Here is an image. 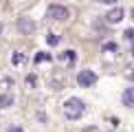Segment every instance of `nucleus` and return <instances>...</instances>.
I'll return each instance as SVG.
<instances>
[{"instance_id": "obj_1", "label": "nucleus", "mask_w": 134, "mask_h": 132, "mask_svg": "<svg viewBox=\"0 0 134 132\" xmlns=\"http://www.w3.org/2000/svg\"><path fill=\"white\" fill-rule=\"evenodd\" d=\"M64 114H66V119H70V121L79 119L83 114V101L77 99V97H70L68 101L64 103Z\"/></svg>"}, {"instance_id": "obj_2", "label": "nucleus", "mask_w": 134, "mask_h": 132, "mask_svg": "<svg viewBox=\"0 0 134 132\" xmlns=\"http://www.w3.org/2000/svg\"><path fill=\"white\" fill-rule=\"evenodd\" d=\"M46 18L48 20H59V22H64V20H68V9L64 7V4H51L46 11Z\"/></svg>"}, {"instance_id": "obj_3", "label": "nucleus", "mask_w": 134, "mask_h": 132, "mask_svg": "<svg viewBox=\"0 0 134 132\" xmlns=\"http://www.w3.org/2000/svg\"><path fill=\"white\" fill-rule=\"evenodd\" d=\"M18 31L22 33V35H33V33H35V22H33L31 18H26V15H22V18L18 20Z\"/></svg>"}, {"instance_id": "obj_4", "label": "nucleus", "mask_w": 134, "mask_h": 132, "mask_svg": "<svg viewBox=\"0 0 134 132\" xmlns=\"http://www.w3.org/2000/svg\"><path fill=\"white\" fill-rule=\"evenodd\" d=\"M94 81H97V75H94L92 70H79V75H77V84L79 86L88 88V86H92Z\"/></svg>"}, {"instance_id": "obj_5", "label": "nucleus", "mask_w": 134, "mask_h": 132, "mask_svg": "<svg viewBox=\"0 0 134 132\" xmlns=\"http://www.w3.org/2000/svg\"><path fill=\"white\" fill-rule=\"evenodd\" d=\"M123 15H125V11H123V9H121V7H114L108 15H105V20H108L110 24H119V22L123 20Z\"/></svg>"}, {"instance_id": "obj_6", "label": "nucleus", "mask_w": 134, "mask_h": 132, "mask_svg": "<svg viewBox=\"0 0 134 132\" xmlns=\"http://www.w3.org/2000/svg\"><path fill=\"white\" fill-rule=\"evenodd\" d=\"M121 101H123V106L134 108V86H130V88H125V90H123V95H121Z\"/></svg>"}, {"instance_id": "obj_7", "label": "nucleus", "mask_w": 134, "mask_h": 132, "mask_svg": "<svg viewBox=\"0 0 134 132\" xmlns=\"http://www.w3.org/2000/svg\"><path fill=\"white\" fill-rule=\"evenodd\" d=\"M57 59H62V62H66V64H75L77 62V53L75 51H70V48H68V51H64V53H59L57 55Z\"/></svg>"}, {"instance_id": "obj_8", "label": "nucleus", "mask_w": 134, "mask_h": 132, "mask_svg": "<svg viewBox=\"0 0 134 132\" xmlns=\"http://www.w3.org/2000/svg\"><path fill=\"white\" fill-rule=\"evenodd\" d=\"M13 106V95H11V92H2V95H0V108H11Z\"/></svg>"}, {"instance_id": "obj_9", "label": "nucleus", "mask_w": 134, "mask_h": 132, "mask_svg": "<svg viewBox=\"0 0 134 132\" xmlns=\"http://www.w3.org/2000/svg\"><path fill=\"white\" fill-rule=\"evenodd\" d=\"M11 62H13V64H24V62H26V57H24V53H13Z\"/></svg>"}, {"instance_id": "obj_10", "label": "nucleus", "mask_w": 134, "mask_h": 132, "mask_svg": "<svg viewBox=\"0 0 134 132\" xmlns=\"http://www.w3.org/2000/svg\"><path fill=\"white\" fill-rule=\"evenodd\" d=\"M40 62H51V55L48 53H37L35 55V64H40Z\"/></svg>"}, {"instance_id": "obj_11", "label": "nucleus", "mask_w": 134, "mask_h": 132, "mask_svg": "<svg viewBox=\"0 0 134 132\" xmlns=\"http://www.w3.org/2000/svg\"><path fill=\"white\" fill-rule=\"evenodd\" d=\"M103 51H105V53H114V51H116V44H114V42H105V44H103Z\"/></svg>"}, {"instance_id": "obj_12", "label": "nucleus", "mask_w": 134, "mask_h": 132, "mask_svg": "<svg viewBox=\"0 0 134 132\" xmlns=\"http://www.w3.org/2000/svg\"><path fill=\"white\" fill-rule=\"evenodd\" d=\"M46 42H48V44H59V35H55V33H48Z\"/></svg>"}, {"instance_id": "obj_13", "label": "nucleus", "mask_w": 134, "mask_h": 132, "mask_svg": "<svg viewBox=\"0 0 134 132\" xmlns=\"http://www.w3.org/2000/svg\"><path fill=\"white\" fill-rule=\"evenodd\" d=\"M123 37H125L127 42H134V29H127V31L123 33Z\"/></svg>"}, {"instance_id": "obj_14", "label": "nucleus", "mask_w": 134, "mask_h": 132, "mask_svg": "<svg viewBox=\"0 0 134 132\" xmlns=\"http://www.w3.org/2000/svg\"><path fill=\"white\" fill-rule=\"evenodd\" d=\"M7 132H24V130H22V128H18V125H11Z\"/></svg>"}, {"instance_id": "obj_15", "label": "nucleus", "mask_w": 134, "mask_h": 132, "mask_svg": "<svg viewBox=\"0 0 134 132\" xmlns=\"http://www.w3.org/2000/svg\"><path fill=\"white\" fill-rule=\"evenodd\" d=\"M97 2H103V4H112V2H116V0H97Z\"/></svg>"}, {"instance_id": "obj_16", "label": "nucleus", "mask_w": 134, "mask_h": 132, "mask_svg": "<svg viewBox=\"0 0 134 132\" xmlns=\"http://www.w3.org/2000/svg\"><path fill=\"white\" fill-rule=\"evenodd\" d=\"M130 15H132V20H134V9H132V11H130Z\"/></svg>"}, {"instance_id": "obj_17", "label": "nucleus", "mask_w": 134, "mask_h": 132, "mask_svg": "<svg viewBox=\"0 0 134 132\" xmlns=\"http://www.w3.org/2000/svg\"><path fill=\"white\" fill-rule=\"evenodd\" d=\"M2 29H4V26H2V22H0V33H2Z\"/></svg>"}]
</instances>
